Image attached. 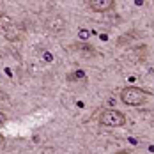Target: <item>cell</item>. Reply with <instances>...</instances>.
<instances>
[{"label":"cell","mask_w":154,"mask_h":154,"mask_svg":"<svg viewBox=\"0 0 154 154\" xmlns=\"http://www.w3.org/2000/svg\"><path fill=\"white\" fill-rule=\"evenodd\" d=\"M151 94L140 87H124L121 91V101L128 106H140L147 101Z\"/></svg>","instance_id":"1"},{"label":"cell","mask_w":154,"mask_h":154,"mask_svg":"<svg viewBox=\"0 0 154 154\" xmlns=\"http://www.w3.org/2000/svg\"><path fill=\"white\" fill-rule=\"evenodd\" d=\"M99 124L101 126H106V128H121L126 124V115L119 110H113V108H108L103 110L101 115H99Z\"/></svg>","instance_id":"2"},{"label":"cell","mask_w":154,"mask_h":154,"mask_svg":"<svg viewBox=\"0 0 154 154\" xmlns=\"http://www.w3.org/2000/svg\"><path fill=\"white\" fill-rule=\"evenodd\" d=\"M89 5L96 13H106L110 9H113L115 2L113 0H89Z\"/></svg>","instance_id":"3"},{"label":"cell","mask_w":154,"mask_h":154,"mask_svg":"<svg viewBox=\"0 0 154 154\" xmlns=\"http://www.w3.org/2000/svg\"><path fill=\"white\" fill-rule=\"evenodd\" d=\"M69 82H85V71H82V69H78L75 73H71L69 76H67Z\"/></svg>","instance_id":"4"},{"label":"cell","mask_w":154,"mask_h":154,"mask_svg":"<svg viewBox=\"0 0 154 154\" xmlns=\"http://www.w3.org/2000/svg\"><path fill=\"white\" fill-rule=\"evenodd\" d=\"M80 37L82 39H87L89 37V30H80Z\"/></svg>","instance_id":"5"},{"label":"cell","mask_w":154,"mask_h":154,"mask_svg":"<svg viewBox=\"0 0 154 154\" xmlns=\"http://www.w3.org/2000/svg\"><path fill=\"white\" fill-rule=\"evenodd\" d=\"M5 121H7V117H5V113H4V112H0V126H2V124L5 122Z\"/></svg>","instance_id":"6"},{"label":"cell","mask_w":154,"mask_h":154,"mask_svg":"<svg viewBox=\"0 0 154 154\" xmlns=\"http://www.w3.org/2000/svg\"><path fill=\"white\" fill-rule=\"evenodd\" d=\"M115 154H131V152H128V151H119V152H115Z\"/></svg>","instance_id":"7"}]
</instances>
